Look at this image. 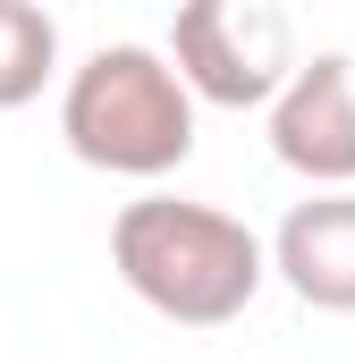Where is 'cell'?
<instances>
[{
	"instance_id": "6da1fadb",
	"label": "cell",
	"mask_w": 355,
	"mask_h": 363,
	"mask_svg": "<svg viewBox=\"0 0 355 363\" xmlns=\"http://www.w3.org/2000/svg\"><path fill=\"white\" fill-rule=\"evenodd\" d=\"M110 271L127 279L136 304H153L178 330H220L237 321L271 279L263 237L220 211V203H186V194H136L110 220Z\"/></svg>"
},
{
	"instance_id": "7a4b0ae2",
	"label": "cell",
	"mask_w": 355,
	"mask_h": 363,
	"mask_svg": "<svg viewBox=\"0 0 355 363\" xmlns=\"http://www.w3.org/2000/svg\"><path fill=\"white\" fill-rule=\"evenodd\" d=\"M60 135L102 178H170L195 152V93L178 85L170 51L102 43L60 85Z\"/></svg>"
},
{
	"instance_id": "3957f363",
	"label": "cell",
	"mask_w": 355,
	"mask_h": 363,
	"mask_svg": "<svg viewBox=\"0 0 355 363\" xmlns=\"http://www.w3.org/2000/svg\"><path fill=\"white\" fill-rule=\"evenodd\" d=\"M170 68H178V85L195 93V101L263 110L296 60H288V26H279V9H263V0H178Z\"/></svg>"
},
{
	"instance_id": "277c9868",
	"label": "cell",
	"mask_w": 355,
	"mask_h": 363,
	"mask_svg": "<svg viewBox=\"0 0 355 363\" xmlns=\"http://www.w3.org/2000/svg\"><path fill=\"white\" fill-rule=\"evenodd\" d=\"M271 152L279 169H296L305 186H355V60L347 51H313L296 60L279 93L263 101Z\"/></svg>"
},
{
	"instance_id": "5b68a950",
	"label": "cell",
	"mask_w": 355,
	"mask_h": 363,
	"mask_svg": "<svg viewBox=\"0 0 355 363\" xmlns=\"http://www.w3.org/2000/svg\"><path fill=\"white\" fill-rule=\"evenodd\" d=\"M263 254L296 304L355 313V186H313L305 203H288V220L271 228Z\"/></svg>"
},
{
	"instance_id": "8992f818",
	"label": "cell",
	"mask_w": 355,
	"mask_h": 363,
	"mask_svg": "<svg viewBox=\"0 0 355 363\" xmlns=\"http://www.w3.org/2000/svg\"><path fill=\"white\" fill-rule=\"evenodd\" d=\"M60 77V17L43 0H0V110H26Z\"/></svg>"
}]
</instances>
